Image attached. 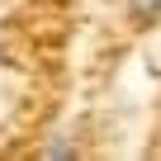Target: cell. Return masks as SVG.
<instances>
[{"label":"cell","instance_id":"cell-2","mask_svg":"<svg viewBox=\"0 0 161 161\" xmlns=\"http://www.w3.org/2000/svg\"><path fill=\"white\" fill-rule=\"evenodd\" d=\"M76 156V142L66 133H52V142H43V161H71Z\"/></svg>","mask_w":161,"mask_h":161},{"label":"cell","instance_id":"cell-1","mask_svg":"<svg viewBox=\"0 0 161 161\" xmlns=\"http://www.w3.org/2000/svg\"><path fill=\"white\" fill-rule=\"evenodd\" d=\"M123 5H128L133 24H156L161 19V0H123Z\"/></svg>","mask_w":161,"mask_h":161}]
</instances>
